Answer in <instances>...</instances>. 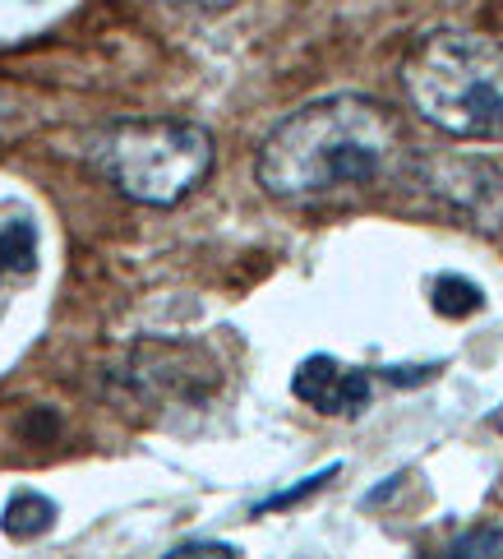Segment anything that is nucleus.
<instances>
[{"mask_svg":"<svg viewBox=\"0 0 503 559\" xmlns=\"http://www.w3.org/2000/svg\"><path fill=\"white\" fill-rule=\"evenodd\" d=\"M397 153V121L366 93H333L291 111L259 144L254 176L273 199L306 204L370 186Z\"/></svg>","mask_w":503,"mask_h":559,"instance_id":"obj_1","label":"nucleus"},{"mask_svg":"<svg viewBox=\"0 0 503 559\" xmlns=\"http://www.w3.org/2000/svg\"><path fill=\"white\" fill-rule=\"evenodd\" d=\"M402 88L434 130L467 144L503 139V51L476 33L439 28L407 51Z\"/></svg>","mask_w":503,"mask_h":559,"instance_id":"obj_2","label":"nucleus"},{"mask_svg":"<svg viewBox=\"0 0 503 559\" xmlns=\"http://www.w3.org/2000/svg\"><path fill=\"white\" fill-rule=\"evenodd\" d=\"M88 157L134 204L171 209L213 171V134L194 121H167V116L116 121L93 139Z\"/></svg>","mask_w":503,"mask_h":559,"instance_id":"obj_3","label":"nucleus"},{"mask_svg":"<svg viewBox=\"0 0 503 559\" xmlns=\"http://www.w3.org/2000/svg\"><path fill=\"white\" fill-rule=\"evenodd\" d=\"M125 379L144 397H185V403H194L217 384V361L204 347L190 343H144L130 352Z\"/></svg>","mask_w":503,"mask_h":559,"instance_id":"obj_4","label":"nucleus"},{"mask_svg":"<svg viewBox=\"0 0 503 559\" xmlns=\"http://www.w3.org/2000/svg\"><path fill=\"white\" fill-rule=\"evenodd\" d=\"M291 393H296L306 407L324 412V416H356V412L370 407L374 384H370L366 370L342 366L337 356H310V361L296 366Z\"/></svg>","mask_w":503,"mask_h":559,"instance_id":"obj_5","label":"nucleus"},{"mask_svg":"<svg viewBox=\"0 0 503 559\" xmlns=\"http://www.w3.org/2000/svg\"><path fill=\"white\" fill-rule=\"evenodd\" d=\"M37 264V227L24 213H0V277H24Z\"/></svg>","mask_w":503,"mask_h":559,"instance_id":"obj_6","label":"nucleus"},{"mask_svg":"<svg viewBox=\"0 0 503 559\" xmlns=\"http://www.w3.org/2000/svg\"><path fill=\"white\" fill-rule=\"evenodd\" d=\"M51 523H56V504L37 490H19L5 504V532L14 542H33V536H43Z\"/></svg>","mask_w":503,"mask_h":559,"instance_id":"obj_7","label":"nucleus"},{"mask_svg":"<svg viewBox=\"0 0 503 559\" xmlns=\"http://www.w3.org/2000/svg\"><path fill=\"white\" fill-rule=\"evenodd\" d=\"M434 310L444 319H462V314H476L480 306H486V292H480L476 283H467L462 273H439L434 277Z\"/></svg>","mask_w":503,"mask_h":559,"instance_id":"obj_8","label":"nucleus"},{"mask_svg":"<svg viewBox=\"0 0 503 559\" xmlns=\"http://www.w3.org/2000/svg\"><path fill=\"white\" fill-rule=\"evenodd\" d=\"M439 559H503V523H476L439 550Z\"/></svg>","mask_w":503,"mask_h":559,"instance_id":"obj_9","label":"nucleus"},{"mask_svg":"<svg viewBox=\"0 0 503 559\" xmlns=\"http://www.w3.org/2000/svg\"><path fill=\"white\" fill-rule=\"evenodd\" d=\"M163 559H240V550L227 542H190V546H176Z\"/></svg>","mask_w":503,"mask_h":559,"instance_id":"obj_10","label":"nucleus"},{"mask_svg":"<svg viewBox=\"0 0 503 559\" xmlns=\"http://www.w3.org/2000/svg\"><path fill=\"white\" fill-rule=\"evenodd\" d=\"M494 426H499V435H503V407H499V416H494Z\"/></svg>","mask_w":503,"mask_h":559,"instance_id":"obj_11","label":"nucleus"}]
</instances>
